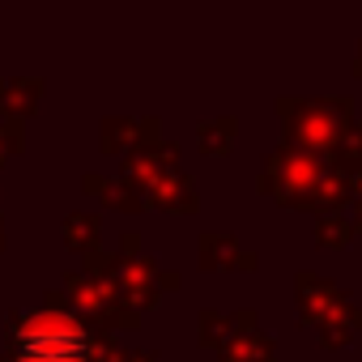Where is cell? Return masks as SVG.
Returning a JSON list of instances; mask_svg holds the SVG:
<instances>
[{
	"mask_svg": "<svg viewBox=\"0 0 362 362\" xmlns=\"http://www.w3.org/2000/svg\"><path fill=\"white\" fill-rule=\"evenodd\" d=\"M13 354L18 362H86L90 337L69 315H39L13 332Z\"/></svg>",
	"mask_w": 362,
	"mask_h": 362,
	"instance_id": "1",
	"label": "cell"
},
{
	"mask_svg": "<svg viewBox=\"0 0 362 362\" xmlns=\"http://www.w3.org/2000/svg\"><path fill=\"white\" fill-rule=\"evenodd\" d=\"M345 115H349V107H345V98H320L315 107H307V115H303V124H298V136L303 141H332L337 132H341V124H345Z\"/></svg>",
	"mask_w": 362,
	"mask_h": 362,
	"instance_id": "2",
	"label": "cell"
}]
</instances>
